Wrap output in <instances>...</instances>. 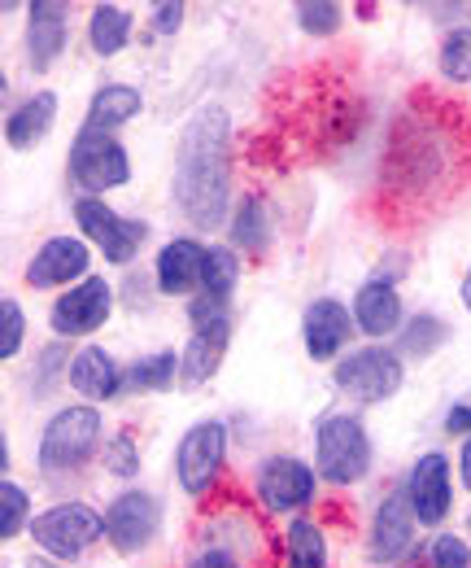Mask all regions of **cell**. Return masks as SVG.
<instances>
[{
  "mask_svg": "<svg viewBox=\"0 0 471 568\" xmlns=\"http://www.w3.org/2000/svg\"><path fill=\"white\" fill-rule=\"evenodd\" d=\"M105 420L96 412V403H70L62 412H53L40 442H35V468L44 477H74L88 468V459L105 446Z\"/></svg>",
  "mask_w": 471,
  "mask_h": 568,
  "instance_id": "7a4b0ae2",
  "label": "cell"
},
{
  "mask_svg": "<svg viewBox=\"0 0 471 568\" xmlns=\"http://www.w3.org/2000/svg\"><path fill=\"white\" fill-rule=\"evenodd\" d=\"M227 450H232L227 420H197L175 446V486L197 503L209 498L227 473Z\"/></svg>",
  "mask_w": 471,
  "mask_h": 568,
  "instance_id": "52a82bcc",
  "label": "cell"
},
{
  "mask_svg": "<svg viewBox=\"0 0 471 568\" xmlns=\"http://www.w3.org/2000/svg\"><path fill=\"white\" fill-rule=\"evenodd\" d=\"M354 328L367 337V342H389L398 337L406 324V306H402V293L398 284L389 276H367V281L354 288Z\"/></svg>",
  "mask_w": 471,
  "mask_h": 568,
  "instance_id": "9a60e30c",
  "label": "cell"
},
{
  "mask_svg": "<svg viewBox=\"0 0 471 568\" xmlns=\"http://www.w3.org/2000/svg\"><path fill=\"white\" fill-rule=\"evenodd\" d=\"M22 568H58V560H49V556H35V560H27Z\"/></svg>",
  "mask_w": 471,
  "mask_h": 568,
  "instance_id": "60d3db41",
  "label": "cell"
},
{
  "mask_svg": "<svg viewBox=\"0 0 471 568\" xmlns=\"http://www.w3.org/2000/svg\"><path fill=\"white\" fill-rule=\"evenodd\" d=\"M66 385L83 403H114L127 389V372L119 367V358L105 346H79L70 358Z\"/></svg>",
  "mask_w": 471,
  "mask_h": 568,
  "instance_id": "d6986e66",
  "label": "cell"
},
{
  "mask_svg": "<svg viewBox=\"0 0 471 568\" xmlns=\"http://www.w3.org/2000/svg\"><path fill=\"white\" fill-rule=\"evenodd\" d=\"M463 534H468V538H471V516H468V525H463Z\"/></svg>",
  "mask_w": 471,
  "mask_h": 568,
  "instance_id": "b9f144b4",
  "label": "cell"
},
{
  "mask_svg": "<svg viewBox=\"0 0 471 568\" xmlns=\"http://www.w3.org/2000/svg\"><path fill=\"white\" fill-rule=\"evenodd\" d=\"M446 433H454V437H471V394L463 403H454L450 412H446Z\"/></svg>",
  "mask_w": 471,
  "mask_h": 568,
  "instance_id": "74e56055",
  "label": "cell"
},
{
  "mask_svg": "<svg viewBox=\"0 0 471 568\" xmlns=\"http://www.w3.org/2000/svg\"><path fill=\"white\" fill-rule=\"evenodd\" d=\"M354 333V311L340 297H315L301 315V342L315 363H337Z\"/></svg>",
  "mask_w": 471,
  "mask_h": 568,
  "instance_id": "e0dca14e",
  "label": "cell"
},
{
  "mask_svg": "<svg viewBox=\"0 0 471 568\" xmlns=\"http://www.w3.org/2000/svg\"><path fill=\"white\" fill-rule=\"evenodd\" d=\"M70 219H74L79 236H83L88 245H96L110 267H132L135 258H140V245H144L149 232H153L144 219L119 214L114 206H105L101 197H74V202H70Z\"/></svg>",
  "mask_w": 471,
  "mask_h": 568,
  "instance_id": "ba28073f",
  "label": "cell"
},
{
  "mask_svg": "<svg viewBox=\"0 0 471 568\" xmlns=\"http://www.w3.org/2000/svg\"><path fill=\"white\" fill-rule=\"evenodd\" d=\"M27 346V311L18 297H0V358L13 363Z\"/></svg>",
  "mask_w": 471,
  "mask_h": 568,
  "instance_id": "836d02e7",
  "label": "cell"
},
{
  "mask_svg": "<svg viewBox=\"0 0 471 568\" xmlns=\"http://www.w3.org/2000/svg\"><path fill=\"white\" fill-rule=\"evenodd\" d=\"M419 568H471V538L463 534H432L419 551Z\"/></svg>",
  "mask_w": 471,
  "mask_h": 568,
  "instance_id": "1f68e13d",
  "label": "cell"
},
{
  "mask_svg": "<svg viewBox=\"0 0 471 568\" xmlns=\"http://www.w3.org/2000/svg\"><path fill=\"white\" fill-rule=\"evenodd\" d=\"M236 284H240V254H236L232 245H205L202 288H197V293H209V297L232 302Z\"/></svg>",
  "mask_w": 471,
  "mask_h": 568,
  "instance_id": "83f0119b",
  "label": "cell"
},
{
  "mask_svg": "<svg viewBox=\"0 0 471 568\" xmlns=\"http://www.w3.org/2000/svg\"><path fill=\"white\" fill-rule=\"evenodd\" d=\"M135 13L123 4H92L88 13V49L96 58H119L132 44Z\"/></svg>",
  "mask_w": 471,
  "mask_h": 568,
  "instance_id": "d4e9b609",
  "label": "cell"
},
{
  "mask_svg": "<svg viewBox=\"0 0 471 568\" xmlns=\"http://www.w3.org/2000/svg\"><path fill=\"white\" fill-rule=\"evenodd\" d=\"M459 481L471 495V437H463V446H459Z\"/></svg>",
  "mask_w": 471,
  "mask_h": 568,
  "instance_id": "f35d334b",
  "label": "cell"
},
{
  "mask_svg": "<svg viewBox=\"0 0 471 568\" xmlns=\"http://www.w3.org/2000/svg\"><path fill=\"white\" fill-rule=\"evenodd\" d=\"M70 358H74V351H66V342H49V346L35 355V376H31L35 394H44V381H49V389H53V381H58V376L66 381Z\"/></svg>",
  "mask_w": 471,
  "mask_h": 568,
  "instance_id": "d590c367",
  "label": "cell"
},
{
  "mask_svg": "<svg viewBox=\"0 0 471 568\" xmlns=\"http://www.w3.org/2000/svg\"><path fill=\"white\" fill-rule=\"evenodd\" d=\"M414 538H419V520L406 490H389L376 503L371 525H367V560L376 568H398L414 556Z\"/></svg>",
  "mask_w": 471,
  "mask_h": 568,
  "instance_id": "7c38bea8",
  "label": "cell"
},
{
  "mask_svg": "<svg viewBox=\"0 0 471 568\" xmlns=\"http://www.w3.org/2000/svg\"><path fill=\"white\" fill-rule=\"evenodd\" d=\"M175 385H180V351H153L127 367L132 394H166Z\"/></svg>",
  "mask_w": 471,
  "mask_h": 568,
  "instance_id": "484cf974",
  "label": "cell"
},
{
  "mask_svg": "<svg viewBox=\"0 0 471 568\" xmlns=\"http://www.w3.org/2000/svg\"><path fill=\"white\" fill-rule=\"evenodd\" d=\"M315 473L324 486L332 490H349L358 481H367L376 450H371V433L362 425V416L354 412H328L315 425Z\"/></svg>",
  "mask_w": 471,
  "mask_h": 568,
  "instance_id": "3957f363",
  "label": "cell"
},
{
  "mask_svg": "<svg viewBox=\"0 0 471 568\" xmlns=\"http://www.w3.org/2000/svg\"><path fill=\"white\" fill-rule=\"evenodd\" d=\"M437 71L450 83H468L471 79V27H450L441 49H437Z\"/></svg>",
  "mask_w": 471,
  "mask_h": 568,
  "instance_id": "f546056e",
  "label": "cell"
},
{
  "mask_svg": "<svg viewBox=\"0 0 471 568\" xmlns=\"http://www.w3.org/2000/svg\"><path fill=\"white\" fill-rule=\"evenodd\" d=\"M293 18H297V27L306 36L328 40V36H337L340 22H345V4H337V0H301V4H293Z\"/></svg>",
  "mask_w": 471,
  "mask_h": 568,
  "instance_id": "4dcf8cb0",
  "label": "cell"
},
{
  "mask_svg": "<svg viewBox=\"0 0 471 568\" xmlns=\"http://www.w3.org/2000/svg\"><path fill=\"white\" fill-rule=\"evenodd\" d=\"M171 197L197 232H218L232 219V114L227 105H202L175 144Z\"/></svg>",
  "mask_w": 471,
  "mask_h": 568,
  "instance_id": "6da1fadb",
  "label": "cell"
},
{
  "mask_svg": "<svg viewBox=\"0 0 471 568\" xmlns=\"http://www.w3.org/2000/svg\"><path fill=\"white\" fill-rule=\"evenodd\" d=\"M110 315H114V284L105 276H88L53 297L49 328L58 342H83V337L101 333L110 324Z\"/></svg>",
  "mask_w": 471,
  "mask_h": 568,
  "instance_id": "30bf717a",
  "label": "cell"
},
{
  "mask_svg": "<svg viewBox=\"0 0 471 568\" xmlns=\"http://www.w3.org/2000/svg\"><path fill=\"white\" fill-rule=\"evenodd\" d=\"M144 114V92L132 83H101L88 101V114H83V128L88 132H105V136H119L127 123H135Z\"/></svg>",
  "mask_w": 471,
  "mask_h": 568,
  "instance_id": "44dd1931",
  "label": "cell"
},
{
  "mask_svg": "<svg viewBox=\"0 0 471 568\" xmlns=\"http://www.w3.org/2000/svg\"><path fill=\"white\" fill-rule=\"evenodd\" d=\"M450 342V324L441 320V315H410L402 324V333H398V355L402 358H432L441 346Z\"/></svg>",
  "mask_w": 471,
  "mask_h": 568,
  "instance_id": "4316f807",
  "label": "cell"
},
{
  "mask_svg": "<svg viewBox=\"0 0 471 568\" xmlns=\"http://www.w3.org/2000/svg\"><path fill=\"white\" fill-rule=\"evenodd\" d=\"M459 297H463V306L471 311V267H468V276H463V288H459Z\"/></svg>",
  "mask_w": 471,
  "mask_h": 568,
  "instance_id": "ab89813d",
  "label": "cell"
},
{
  "mask_svg": "<svg viewBox=\"0 0 471 568\" xmlns=\"http://www.w3.org/2000/svg\"><path fill=\"white\" fill-rule=\"evenodd\" d=\"M332 381L349 403H362V407H376V403H389L398 398L406 385V358L385 346V342H367L358 351H345L332 363Z\"/></svg>",
  "mask_w": 471,
  "mask_h": 568,
  "instance_id": "277c9868",
  "label": "cell"
},
{
  "mask_svg": "<svg viewBox=\"0 0 471 568\" xmlns=\"http://www.w3.org/2000/svg\"><path fill=\"white\" fill-rule=\"evenodd\" d=\"M40 556L49 560H79L88 556L96 542H105V511H96L92 503L83 498H66V503H53L44 507L35 520H31V534Z\"/></svg>",
  "mask_w": 471,
  "mask_h": 568,
  "instance_id": "5b68a950",
  "label": "cell"
},
{
  "mask_svg": "<svg viewBox=\"0 0 471 568\" xmlns=\"http://www.w3.org/2000/svg\"><path fill=\"white\" fill-rule=\"evenodd\" d=\"M58 92L40 88L27 101H18L13 110H4V144L13 153H31L40 141H49V132L58 128Z\"/></svg>",
  "mask_w": 471,
  "mask_h": 568,
  "instance_id": "ffe728a7",
  "label": "cell"
},
{
  "mask_svg": "<svg viewBox=\"0 0 471 568\" xmlns=\"http://www.w3.org/2000/svg\"><path fill=\"white\" fill-rule=\"evenodd\" d=\"M101 464H105L110 477L135 481V477H140V446H135L132 433H114V437L101 446Z\"/></svg>",
  "mask_w": 471,
  "mask_h": 568,
  "instance_id": "d6a6232c",
  "label": "cell"
},
{
  "mask_svg": "<svg viewBox=\"0 0 471 568\" xmlns=\"http://www.w3.org/2000/svg\"><path fill=\"white\" fill-rule=\"evenodd\" d=\"M284 568H332L328 534L310 516H293L284 525Z\"/></svg>",
  "mask_w": 471,
  "mask_h": 568,
  "instance_id": "cb8c5ba5",
  "label": "cell"
},
{
  "mask_svg": "<svg viewBox=\"0 0 471 568\" xmlns=\"http://www.w3.org/2000/svg\"><path fill=\"white\" fill-rule=\"evenodd\" d=\"M162 516H166V503L153 490H119L105 507V542L119 556H140L157 542Z\"/></svg>",
  "mask_w": 471,
  "mask_h": 568,
  "instance_id": "8fae6325",
  "label": "cell"
},
{
  "mask_svg": "<svg viewBox=\"0 0 471 568\" xmlns=\"http://www.w3.org/2000/svg\"><path fill=\"white\" fill-rule=\"evenodd\" d=\"M249 565H254L249 556H240L236 547H227V542H218L209 534L197 542V551L184 560V568H249Z\"/></svg>",
  "mask_w": 471,
  "mask_h": 568,
  "instance_id": "e575fe53",
  "label": "cell"
},
{
  "mask_svg": "<svg viewBox=\"0 0 471 568\" xmlns=\"http://www.w3.org/2000/svg\"><path fill=\"white\" fill-rule=\"evenodd\" d=\"M92 276V245L83 236H49L40 241V250L31 254L22 281L35 293H49V288H70V284L88 281Z\"/></svg>",
  "mask_w": 471,
  "mask_h": 568,
  "instance_id": "5bb4252c",
  "label": "cell"
},
{
  "mask_svg": "<svg viewBox=\"0 0 471 568\" xmlns=\"http://www.w3.org/2000/svg\"><path fill=\"white\" fill-rule=\"evenodd\" d=\"M406 498L414 507V520L419 529H441L454 511V468H450V455L446 450H423L414 464H410V477H406Z\"/></svg>",
  "mask_w": 471,
  "mask_h": 568,
  "instance_id": "4fadbf2b",
  "label": "cell"
},
{
  "mask_svg": "<svg viewBox=\"0 0 471 568\" xmlns=\"http://www.w3.org/2000/svg\"><path fill=\"white\" fill-rule=\"evenodd\" d=\"M31 490L27 486H18L13 477H4L0 481V538L4 542H13V538H22V534H31Z\"/></svg>",
  "mask_w": 471,
  "mask_h": 568,
  "instance_id": "f1b7e54d",
  "label": "cell"
},
{
  "mask_svg": "<svg viewBox=\"0 0 471 568\" xmlns=\"http://www.w3.org/2000/svg\"><path fill=\"white\" fill-rule=\"evenodd\" d=\"M227 342H232V320L209 324V328H193L188 346L180 351V385H205L223 367Z\"/></svg>",
  "mask_w": 471,
  "mask_h": 568,
  "instance_id": "7402d4cb",
  "label": "cell"
},
{
  "mask_svg": "<svg viewBox=\"0 0 471 568\" xmlns=\"http://www.w3.org/2000/svg\"><path fill=\"white\" fill-rule=\"evenodd\" d=\"M184 18H188V4L162 0V4H153V13H149V31H153V36H175V31L184 27Z\"/></svg>",
  "mask_w": 471,
  "mask_h": 568,
  "instance_id": "8d00e7d4",
  "label": "cell"
},
{
  "mask_svg": "<svg viewBox=\"0 0 471 568\" xmlns=\"http://www.w3.org/2000/svg\"><path fill=\"white\" fill-rule=\"evenodd\" d=\"M4 568H13V565H4Z\"/></svg>",
  "mask_w": 471,
  "mask_h": 568,
  "instance_id": "7bdbcfd3",
  "label": "cell"
},
{
  "mask_svg": "<svg viewBox=\"0 0 471 568\" xmlns=\"http://www.w3.org/2000/svg\"><path fill=\"white\" fill-rule=\"evenodd\" d=\"M205 245L197 236H171L153 254V284L162 297H193L202 288Z\"/></svg>",
  "mask_w": 471,
  "mask_h": 568,
  "instance_id": "ac0fdd59",
  "label": "cell"
},
{
  "mask_svg": "<svg viewBox=\"0 0 471 568\" xmlns=\"http://www.w3.org/2000/svg\"><path fill=\"white\" fill-rule=\"evenodd\" d=\"M27 67L31 74H49L62 53H66V40H70V4L62 0H31L27 4Z\"/></svg>",
  "mask_w": 471,
  "mask_h": 568,
  "instance_id": "2e32d148",
  "label": "cell"
},
{
  "mask_svg": "<svg viewBox=\"0 0 471 568\" xmlns=\"http://www.w3.org/2000/svg\"><path fill=\"white\" fill-rule=\"evenodd\" d=\"M66 171L79 197H105L114 189H127L135 175L127 144L119 136H105V132H88V128H79L70 141Z\"/></svg>",
  "mask_w": 471,
  "mask_h": 568,
  "instance_id": "8992f818",
  "label": "cell"
},
{
  "mask_svg": "<svg viewBox=\"0 0 471 568\" xmlns=\"http://www.w3.org/2000/svg\"><path fill=\"white\" fill-rule=\"evenodd\" d=\"M315 495H319V473L315 464L288 455V450H275L267 459H258L254 468V498L267 516H306V507H315Z\"/></svg>",
  "mask_w": 471,
  "mask_h": 568,
  "instance_id": "9c48e42d",
  "label": "cell"
},
{
  "mask_svg": "<svg viewBox=\"0 0 471 568\" xmlns=\"http://www.w3.org/2000/svg\"><path fill=\"white\" fill-rule=\"evenodd\" d=\"M270 236H275V223H270L267 202L258 193H245L236 202V211L227 219V241L232 250H245V254H267Z\"/></svg>",
  "mask_w": 471,
  "mask_h": 568,
  "instance_id": "603a6c76",
  "label": "cell"
}]
</instances>
